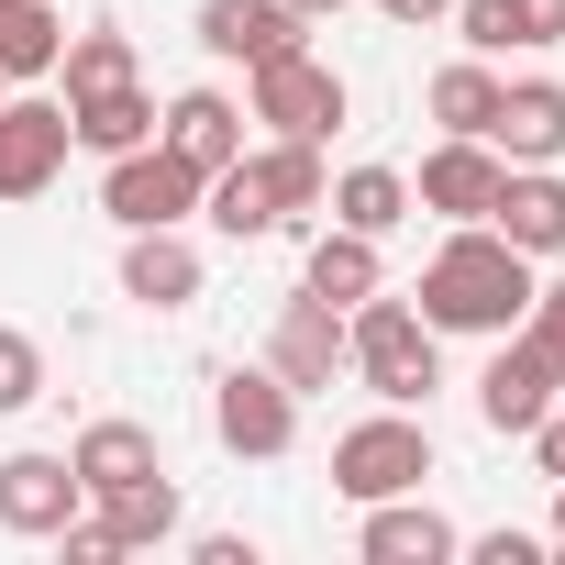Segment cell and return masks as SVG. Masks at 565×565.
Here are the masks:
<instances>
[{
    "mask_svg": "<svg viewBox=\"0 0 565 565\" xmlns=\"http://www.w3.org/2000/svg\"><path fill=\"white\" fill-rule=\"evenodd\" d=\"M532 289H543V277H532V255H521V244H499L488 222H455V233H444V255L422 266V289H411V300H422V322H433V333H488V344H499V333H521Z\"/></svg>",
    "mask_w": 565,
    "mask_h": 565,
    "instance_id": "obj_1",
    "label": "cell"
},
{
    "mask_svg": "<svg viewBox=\"0 0 565 565\" xmlns=\"http://www.w3.org/2000/svg\"><path fill=\"white\" fill-rule=\"evenodd\" d=\"M344 366L388 399V411H422L433 388H444V333L422 322V300H388V289H366L355 311H344Z\"/></svg>",
    "mask_w": 565,
    "mask_h": 565,
    "instance_id": "obj_2",
    "label": "cell"
},
{
    "mask_svg": "<svg viewBox=\"0 0 565 565\" xmlns=\"http://www.w3.org/2000/svg\"><path fill=\"white\" fill-rule=\"evenodd\" d=\"M433 477V422H411V411H366V422H344L333 433V488L366 510V499H399V488H422Z\"/></svg>",
    "mask_w": 565,
    "mask_h": 565,
    "instance_id": "obj_3",
    "label": "cell"
},
{
    "mask_svg": "<svg viewBox=\"0 0 565 565\" xmlns=\"http://www.w3.org/2000/svg\"><path fill=\"white\" fill-rule=\"evenodd\" d=\"M211 444L244 455V466H277L300 444V388L277 377V366H222L211 377Z\"/></svg>",
    "mask_w": 565,
    "mask_h": 565,
    "instance_id": "obj_4",
    "label": "cell"
},
{
    "mask_svg": "<svg viewBox=\"0 0 565 565\" xmlns=\"http://www.w3.org/2000/svg\"><path fill=\"white\" fill-rule=\"evenodd\" d=\"M100 211L122 222V233H156V222H189L200 211V167L167 145V134H145L134 156H100Z\"/></svg>",
    "mask_w": 565,
    "mask_h": 565,
    "instance_id": "obj_5",
    "label": "cell"
},
{
    "mask_svg": "<svg viewBox=\"0 0 565 565\" xmlns=\"http://www.w3.org/2000/svg\"><path fill=\"white\" fill-rule=\"evenodd\" d=\"M244 78H255V122H266V134H289V145H322V134L344 122V78H333L311 45L266 56V67H244Z\"/></svg>",
    "mask_w": 565,
    "mask_h": 565,
    "instance_id": "obj_6",
    "label": "cell"
},
{
    "mask_svg": "<svg viewBox=\"0 0 565 565\" xmlns=\"http://www.w3.org/2000/svg\"><path fill=\"white\" fill-rule=\"evenodd\" d=\"M499 145L488 134H444L433 156H422V178H411V211H433V222H488V200H499Z\"/></svg>",
    "mask_w": 565,
    "mask_h": 565,
    "instance_id": "obj_7",
    "label": "cell"
},
{
    "mask_svg": "<svg viewBox=\"0 0 565 565\" xmlns=\"http://www.w3.org/2000/svg\"><path fill=\"white\" fill-rule=\"evenodd\" d=\"M67 145H78L67 100H0V200H45Z\"/></svg>",
    "mask_w": 565,
    "mask_h": 565,
    "instance_id": "obj_8",
    "label": "cell"
},
{
    "mask_svg": "<svg viewBox=\"0 0 565 565\" xmlns=\"http://www.w3.org/2000/svg\"><path fill=\"white\" fill-rule=\"evenodd\" d=\"M78 510H89V488H78V466H67V455H0V532L56 543Z\"/></svg>",
    "mask_w": 565,
    "mask_h": 565,
    "instance_id": "obj_9",
    "label": "cell"
},
{
    "mask_svg": "<svg viewBox=\"0 0 565 565\" xmlns=\"http://www.w3.org/2000/svg\"><path fill=\"white\" fill-rule=\"evenodd\" d=\"M266 366L289 377L300 399H311V388H333V366H344V311H333V300H311V289H289V300H277V322H266Z\"/></svg>",
    "mask_w": 565,
    "mask_h": 565,
    "instance_id": "obj_10",
    "label": "cell"
},
{
    "mask_svg": "<svg viewBox=\"0 0 565 565\" xmlns=\"http://www.w3.org/2000/svg\"><path fill=\"white\" fill-rule=\"evenodd\" d=\"M355 554H366V565H444V554H466V532H455L422 488H399V499H366Z\"/></svg>",
    "mask_w": 565,
    "mask_h": 565,
    "instance_id": "obj_11",
    "label": "cell"
},
{
    "mask_svg": "<svg viewBox=\"0 0 565 565\" xmlns=\"http://www.w3.org/2000/svg\"><path fill=\"white\" fill-rule=\"evenodd\" d=\"M554 399H565V377H554L521 333H499V355H488V377H477V422H488V433H532Z\"/></svg>",
    "mask_w": 565,
    "mask_h": 565,
    "instance_id": "obj_12",
    "label": "cell"
},
{
    "mask_svg": "<svg viewBox=\"0 0 565 565\" xmlns=\"http://www.w3.org/2000/svg\"><path fill=\"white\" fill-rule=\"evenodd\" d=\"M488 145H499L510 167H554V156H565V78H499Z\"/></svg>",
    "mask_w": 565,
    "mask_h": 565,
    "instance_id": "obj_13",
    "label": "cell"
},
{
    "mask_svg": "<svg viewBox=\"0 0 565 565\" xmlns=\"http://www.w3.org/2000/svg\"><path fill=\"white\" fill-rule=\"evenodd\" d=\"M488 233L521 244V255H565V178H554V167H499Z\"/></svg>",
    "mask_w": 565,
    "mask_h": 565,
    "instance_id": "obj_14",
    "label": "cell"
},
{
    "mask_svg": "<svg viewBox=\"0 0 565 565\" xmlns=\"http://www.w3.org/2000/svg\"><path fill=\"white\" fill-rule=\"evenodd\" d=\"M122 300H145V311H189V300H200V244H189L178 222L122 233Z\"/></svg>",
    "mask_w": 565,
    "mask_h": 565,
    "instance_id": "obj_15",
    "label": "cell"
},
{
    "mask_svg": "<svg viewBox=\"0 0 565 565\" xmlns=\"http://www.w3.org/2000/svg\"><path fill=\"white\" fill-rule=\"evenodd\" d=\"M311 23L289 12V0H200V45L233 56V67H266V56H289Z\"/></svg>",
    "mask_w": 565,
    "mask_h": 565,
    "instance_id": "obj_16",
    "label": "cell"
},
{
    "mask_svg": "<svg viewBox=\"0 0 565 565\" xmlns=\"http://www.w3.org/2000/svg\"><path fill=\"white\" fill-rule=\"evenodd\" d=\"M89 521L111 532V554L178 543V477H167V466H156V477H122V488H100V499H89Z\"/></svg>",
    "mask_w": 565,
    "mask_h": 565,
    "instance_id": "obj_17",
    "label": "cell"
},
{
    "mask_svg": "<svg viewBox=\"0 0 565 565\" xmlns=\"http://www.w3.org/2000/svg\"><path fill=\"white\" fill-rule=\"evenodd\" d=\"M156 134H167V145H178V156H189V167H200V178H211V167H233V156H244V111H233V100H222V89H178V100H167V122H156Z\"/></svg>",
    "mask_w": 565,
    "mask_h": 565,
    "instance_id": "obj_18",
    "label": "cell"
},
{
    "mask_svg": "<svg viewBox=\"0 0 565 565\" xmlns=\"http://www.w3.org/2000/svg\"><path fill=\"white\" fill-rule=\"evenodd\" d=\"M300 289H311V300H333V311H355L366 289H388V266H377V233H344V222H333V233L311 244V266H300Z\"/></svg>",
    "mask_w": 565,
    "mask_h": 565,
    "instance_id": "obj_19",
    "label": "cell"
},
{
    "mask_svg": "<svg viewBox=\"0 0 565 565\" xmlns=\"http://www.w3.org/2000/svg\"><path fill=\"white\" fill-rule=\"evenodd\" d=\"M200 211H211V233H233V244L277 233V189H266V167H255V156L211 167V178H200Z\"/></svg>",
    "mask_w": 565,
    "mask_h": 565,
    "instance_id": "obj_20",
    "label": "cell"
},
{
    "mask_svg": "<svg viewBox=\"0 0 565 565\" xmlns=\"http://www.w3.org/2000/svg\"><path fill=\"white\" fill-rule=\"evenodd\" d=\"M322 211H333L344 233H377V244H388V233L411 222V178H399V167H344V178L322 189Z\"/></svg>",
    "mask_w": 565,
    "mask_h": 565,
    "instance_id": "obj_21",
    "label": "cell"
},
{
    "mask_svg": "<svg viewBox=\"0 0 565 565\" xmlns=\"http://www.w3.org/2000/svg\"><path fill=\"white\" fill-rule=\"evenodd\" d=\"M67 466H78V488L100 499V488H122V477H156L167 455H156V433H145V422H89V433L67 444Z\"/></svg>",
    "mask_w": 565,
    "mask_h": 565,
    "instance_id": "obj_22",
    "label": "cell"
},
{
    "mask_svg": "<svg viewBox=\"0 0 565 565\" xmlns=\"http://www.w3.org/2000/svg\"><path fill=\"white\" fill-rule=\"evenodd\" d=\"M56 56H67L56 0H0V78H56Z\"/></svg>",
    "mask_w": 565,
    "mask_h": 565,
    "instance_id": "obj_23",
    "label": "cell"
},
{
    "mask_svg": "<svg viewBox=\"0 0 565 565\" xmlns=\"http://www.w3.org/2000/svg\"><path fill=\"white\" fill-rule=\"evenodd\" d=\"M67 122H78V145H89V156H134V145L156 134V100H145V78H122V89L67 100Z\"/></svg>",
    "mask_w": 565,
    "mask_h": 565,
    "instance_id": "obj_24",
    "label": "cell"
},
{
    "mask_svg": "<svg viewBox=\"0 0 565 565\" xmlns=\"http://www.w3.org/2000/svg\"><path fill=\"white\" fill-rule=\"evenodd\" d=\"M433 122H444V134H488V122H499V67H488V56H455V67L433 78Z\"/></svg>",
    "mask_w": 565,
    "mask_h": 565,
    "instance_id": "obj_25",
    "label": "cell"
},
{
    "mask_svg": "<svg viewBox=\"0 0 565 565\" xmlns=\"http://www.w3.org/2000/svg\"><path fill=\"white\" fill-rule=\"evenodd\" d=\"M56 78H67V100H89V89H122V78H134V34H111V23H89V34H67V56H56Z\"/></svg>",
    "mask_w": 565,
    "mask_h": 565,
    "instance_id": "obj_26",
    "label": "cell"
},
{
    "mask_svg": "<svg viewBox=\"0 0 565 565\" xmlns=\"http://www.w3.org/2000/svg\"><path fill=\"white\" fill-rule=\"evenodd\" d=\"M255 167H266V189H277V222L322 211V189H333V178H322V145H289V134H277V145H266Z\"/></svg>",
    "mask_w": 565,
    "mask_h": 565,
    "instance_id": "obj_27",
    "label": "cell"
},
{
    "mask_svg": "<svg viewBox=\"0 0 565 565\" xmlns=\"http://www.w3.org/2000/svg\"><path fill=\"white\" fill-rule=\"evenodd\" d=\"M34 399H45V344H34L23 322H0V422L34 411Z\"/></svg>",
    "mask_w": 565,
    "mask_h": 565,
    "instance_id": "obj_28",
    "label": "cell"
},
{
    "mask_svg": "<svg viewBox=\"0 0 565 565\" xmlns=\"http://www.w3.org/2000/svg\"><path fill=\"white\" fill-rule=\"evenodd\" d=\"M521 344L565 377V277H554V289H532V311H521Z\"/></svg>",
    "mask_w": 565,
    "mask_h": 565,
    "instance_id": "obj_29",
    "label": "cell"
},
{
    "mask_svg": "<svg viewBox=\"0 0 565 565\" xmlns=\"http://www.w3.org/2000/svg\"><path fill=\"white\" fill-rule=\"evenodd\" d=\"M499 23H510V45H565V0H499Z\"/></svg>",
    "mask_w": 565,
    "mask_h": 565,
    "instance_id": "obj_30",
    "label": "cell"
},
{
    "mask_svg": "<svg viewBox=\"0 0 565 565\" xmlns=\"http://www.w3.org/2000/svg\"><path fill=\"white\" fill-rule=\"evenodd\" d=\"M466 554H477V565H543L554 543H543V532H477Z\"/></svg>",
    "mask_w": 565,
    "mask_h": 565,
    "instance_id": "obj_31",
    "label": "cell"
},
{
    "mask_svg": "<svg viewBox=\"0 0 565 565\" xmlns=\"http://www.w3.org/2000/svg\"><path fill=\"white\" fill-rule=\"evenodd\" d=\"M521 444H532V466H543V477H565V411H543Z\"/></svg>",
    "mask_w": 565,
    "mask_h": 565,
    "instance_id": "obj_32",
    "label": "cell"
},
{
    "mask_svg": "<svg viewBox=\"0 0 565 565\" xmlns=\"http://www.w3.org/2000/svg\"><path fill=\"white\" fill-rule=\"evenodd\" d=\"M377 12H388V23H411V34H422V23H444V12H455V0H377Z\"/></svg>",
    "mask_w": 565,
    "mask_h": 565,
    "instance_id": "obj_33",
    "label": "cell"
},
{
    "mask_svg": "<svg viewBox=\"0 0 565 565\" xmlns=\"http://www.w3.org/2000/svg\"><path fill=\"white\" fill-rule=\"evenodd\" d=\"M289 12H300V23H333V12H355V0H289Z\"/></svg>",
    "mask_w": 565,
    "mask_h": 565,
    "instance_id": "obj_34",
    "label": "cell"
},
{
    "mask_svg": "<svg viewBox=\"0 0 565 565\" xmlns=\"http://www.w3.org/2000/svg\"><path fill=\"white\" fill-rule=\"evenodd\" d=\"M543 543H554V554H565V477H554V532H543Z\"/></svg>",
    "mask_w": 565,
    "mask_h": 565,
    "instance_id": "obj_35",
    "label": "cell"
},
{
    "mask_svg": "<svg viewBox=\"0 0 565 565\" xmlns=\"http://www.w3.org/2000/svg\"><path fill=\"white\" fill-rule=\"evenodd\" d=\"M0 100H12V78H0Z\"/></svg>",
    "mask_w": 565,
    "mask_h": 565,
    "instance_id": "obj_36",
    "label": "cell"
}]
</instances>
